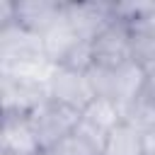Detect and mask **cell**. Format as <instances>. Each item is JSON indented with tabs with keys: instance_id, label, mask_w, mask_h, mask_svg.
<instances>
[{
	"instance_id": "obj_8",
	"label": "cell",
	"mask_w": 155,
	"mask_h": 155,
	"mask_svg": "<svg viewBox=\"0 0 155 155\" xmlns=\"http://www.w3.org/2000/svg\"><path fill=\"white\" fill-rule=\"evenodd\" d=\"M41 150L31 119L24 114H2L0 153L7 155H36Z\"/></svg>"
},
{
	"instance_id": "obj_7",
	"label": "cell",
	"mask_w": 155,
	"mask_h": 155,
	"mask_svg": "<svg viewBox=\"0 0 155 155\" xmlns=\"http://www.w3.org/2000/svg\"><path fill=\"white\" fill-rule=\"evenodd\" d=\"M65 2L61 0H15V22L27 31L44 36L51 27L63 19Z\"/></svg>"
},
{
	"instance_id": "obj_5",
	"label": "cell",
	"mask_w": 155,
	"mask_h": 155,
	"mask_svg": "<svg viewBox=\"0 0 155 155\" xmlns=\"http://www.w3.org/2000/svg\"><path fill=\"white\" fill-rule=\"evenodd\" d=\"M94 65L99 68H121L131 63V24L121 17H114L94 39H92Z\"/></svg>"
},
{
	"instance_id": "obj_11",
	"label": "cell",
	"mask_w": 155,
	"mask_h": 155,
	"mask_svg": "<svg viewBox=\"0 0 155 155\" xmlns=\"http://www.w3.org/2000/svg\"><path fill=\"white\" fill-rule=\"evenodd\" d=\"M102 155H143V133L121 121L107 136Z\"/></svg>"
},
{
	"instance_id": "obj_12",
	"label": "cell",
	"mask_w": 155,
	"mask_h": 155,
	"mask_svg": "<svg viewBox=\"0 0 155 155\" xmlns=\"http://www.w3.org/2000/svg\"><path fill=\"white\" fill-rule=\"evenodd\" d=\"M36 155H102V145H97L92 138H87L75 128V133H70L68 138H63L51 148L39 150Z\"/></svg>"
},
{
	"instance_id": "obj_13",
	"label": "cell",
	"mask_w": 155,
	"mask_h": 155,
	"mask_svg": "<svg viewBox=\"0 0 155 155\" xmlns=\"http://www.w3.org/2000/svg\"><path fill=\"white\" fill-rule=\"evenodd\" d=\"M124 121H126L128 126H133L136 131H140V133L150 131V128L155 126V102L143 94L140 99H136V102L124 111Z\"/></svg>"
},
{
	"instance_id": "obj_14",
	"label": "cell",
	"mask_w": 155,
	"mask_h": 155,
	"mask_svg": "<svg viewBox=\"0 0 155 155\" xmlns=\"http://www.w3.org/2000/svg\"><path fill=\"white\" fill-rule=\"evenodd\" d=\"M143 155H155V126L143 133Z\"/></svg>"
},
{
	"instance_id": "obj_6",
	"label": "cell",
	"mask_w": 155,
	"mask_h": 155,
	"mask_svg": "<svg viewBox=\"0 0 155 155\" xmlns=\"http://www.w3.org/2000/svg\"><path fill=\"white\" fill-rule=\"evenodd\" d=\"M114 17V2H65V19L85 41H92Z\"/></svg>"
},
{
	"instance_id": "obj_9",
	"label": "cell",
	"mask_w": 155,
	"mask_h": 155,
	"mask_svg": "<svg viewBox=\"0 0 155 155\" xmlns=\"http://www.w3.org/2000/svg\"><path fill=\"white\" fill-rule=\"evenodd\" d=\"M78 41H82V39L75 34V29L70 27V22L65 19V12H63V19L41 36L44 53H46L48 61H53L56 65H61V63L65 61V56L78 46Z\"/></svg>"
},
{
	"instance_id": "obj_1",
	"label": "cell",
	"mask_w": 155,
	"mask_h": 155,
	"mask_svg": "<svg viewBox=\"0 0 155 155\" xmlns=\"http://www.w3.org/2000/svg\"><path fill=\"white\" fill-rule=\"evenodd\" d=\"M90 80L94 85L97 97H107L126 111L136 99L145 92V68L136 61L121 65V68H99L94 65L90 70Z\"/></svg>"
},
{
	"instance_id": "obj_10",
	"label": "cell",
	"mask_w": 155,
	"mask_h": 155,
	"mask_svg": "<svg viewBox=\"0 0 155 155\" xmlns=\"http://www.w3.org/2000/svg\"><path fill=\"white\" fill-rule=\"evenodd\" d=\"M131 24V58L148 68L155 63V19L153 17H140Z\"/></svg>"
},
{
	"instance_id": "obj_2",
	"label": "cell",
	"mask_w": 155,
	"mask_h": 155,
	"mask_svg": "<svg viewBox=\"0 0 155 155\" xmlns=\"http://www.w3.org/2000/svg\"><path fill=\"white\" fill-rule=\"evenodd\" d=\"M80 111L61 104V102H53L51 97L36 107L29 119H31V126L36 131V138H39V145L41 150L44 148H51L56 143H61L63 138H68L70 133H75L78 124H80Z\"/></svg>"
},
{
	"instance_id": "obj_4",
	"label": "cell",
	"mask_w": 155,
	"mask_h": 155,
	"mask_svg": "<svg viewBox=\"0 0 155 155\" xmlns=\"http://www.w3.org/2000/svg\"><path fill=\"white\" fill-rule=\"evenodd\" d=\"M0 99H2V114L29 116L36 107H41L48 99V85L24 75L0 73Z\"/></svg>"
},
{
	"instance_id": "obj_3",
	"label": "cell",
	"mask_w": 155,
	"mask_h": 155,
	"mask_svg": "<svg viewBox=\"0 0 155 155\" xmlns=\"http://www.w3.org/2000/svg\"><path fill=\"white\" fill-rule=\"evenodd\" d=\"M48 97L53 102H61V104L82 114L97 99V92H94V85L90 80V73L56 65V70L48 80Z\"/></svg>"
}]
</instances>
